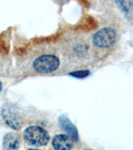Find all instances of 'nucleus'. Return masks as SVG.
<instances>
[{
	"mask_svg": "<svg viewBox=\"0 0 133 150\" xmlns=\"http://www.w3.org/2000/svg\"><path fill=\"white\" fill-rule=\"evenodd\" d=\"M23 137L28 144L37 147L45 146L50 140L49 133L44 128L37 126V125H32L26 128L24 130Z\"/></svg>",
	"mask_w": 133,
	"mask_h": 150,
	"instance_id": "nucleus-1",
	"label": "nucleus"
},
{
	"mask_svg": "<svg viewBox=\"0 0 133 150\" xmlns=\"http://www.w3.org/2000/svg\"><path fill=\"white\" fill-rule=\"evenodd\" d=\"M1 91H2V83L0 82V92H1Z\"/></svg>",
	"mask_w": 133,
	"mask_h": 150,
	"instance_id": "nucleus-10",
	"label": "nucleus"
},
{
	"mask_svg": "<svg viewBox=\"0 0 133 150\" xmlns=\"http://www.w3.org/2000/svg\"><path fill=\"white\" fill-rule=\"evenodd\" d=\"M52 146L56 150H69L73 147V141L68 135L58 134L53 137Z\"/></svg>",
	"mask_w": 133,
	"mask_h": 150,
	"instance_id": "nucleus-6",
	"label": "nucleus"
},
{
	"mask_svg": "<svg viewBox=\"0 0 133 150\" xmlns=\"http://www.w3.org/2000/svg\"><path fill=\"white\" fill-rule=\"evenodd\" d=\"M1 116L4 122L12 129L18 130L22 126V120H21L20 115L17 109L12 104H5L2 107Z\"/></svg>",
	"mask_w": 133,
	"mask_h": 150,
	"instance_id": "nucleus-4",
	"label": "nucleus"
},
{
	"mask_svg": "<svg viewBox=\"0 0 133 150\" xmlns=\"http://www.w3.org/2000/svg\"><path fill=\"white\" fill-rule=\"evenodd\" d=\"M59 124L60 127L67 133V135L72 139L73 142H78L79 141V135H78V130L75 127V125L73 124L70 119L67 116L61 115L59 117Z\"/></svg>",
	"mask_w": 133,
	"mask_h": 150,
	"instance_id": "nucleus-5",
	"label": "nucleus"
},
{
	"mask_svg": "<svg viewBox=\"0 0 133 150\" xmlns=\"http://www.w3.org/2000/svg\"><path fill=\"white\" fill-rule=\"evenodd\" d=\"M33 68L39 73H50L56 71L60 65V60L53 54H45L37 57L33 61Z\"/></svg>",
	"mask_w": 133,
	"mask_h": 150,
	"instance_id": "nucleus-2",
	"label": "nucleus"
},
{
	"mask_svg": "<svg viewBox=\"0 0 133 150\" xmlns=\"http://www.w3.org/2000/svg\"><path fill=\"white\" fill-rule=\"evenodd\" d=\"M3 148L4 149H18L20 146L19 139L15 133H7L3 138Z\"/></svg>",
	"mask_w": 133,
	"mask_h": 150,
	"instance_id": "nucleus-7",
	"label": "nucleus"
},
{
	"mask_svg": "<svg viewBox=\"0 0 133 150\" xmlns=\"http://www.w3.org/2000/svg\"><path fill=\"white\" fill-rule=\"evenodd\" d=\"M119 8L124 12L128 18H131L132 15V0H116Z\"/></svg>",
	"mask_w": 133,
	"mask_h": 150,
	"instance_id": "nucleus-8",
	"label": "nucleus"
},
{
	"mask_svg": "<svg viewBox=\"0 0 133 150\" xmlns=\"http://www.w3.org/2000/svg\"><path fill=\"white\" fill-rule=\"evenodd\" d=\"M117 32L110 27L102 28L92 36V43L98 48H109L116 42Z\"/></svg>",
	"mask_w": 133,
	"mask_h": 150,
	"instance_id": "nucleus-3",
	"label": "nucleus"
},
{
	"mask_svg": "<svg viewBox=\"0 0 133 150\" xmlns=\"http://www.w3.org/2000/svg\"><path fill=\"white\" fill-rule=\"evenodd\" d=\"M68 75L75 78H85V77L90 75V71L89 70H77V71H72L68 73Z\"/></svg>",
	"mask_w": 133,
	"mask_h": 150,
	"instance_id": "nucleus-9",
	"label": "nucleus"
}]
</instances>
